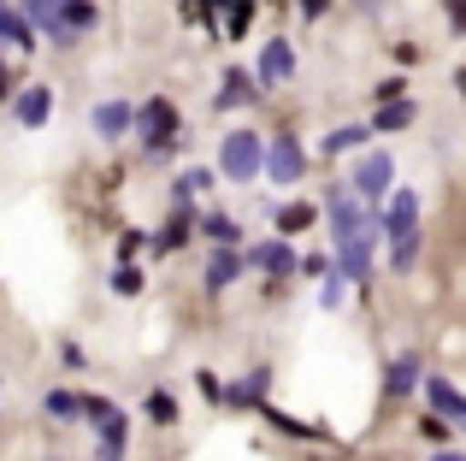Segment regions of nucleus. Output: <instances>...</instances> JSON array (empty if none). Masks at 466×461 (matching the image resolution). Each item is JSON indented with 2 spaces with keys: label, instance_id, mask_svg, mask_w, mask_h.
<instances>
[{
  "label": "nucleus",
  "instance_id": "obj_1",
  "mask_svg": "<svg viewBox=\"0 0 466 461\" xmlns=\"http://www.w3.org/2000/svg\"><path fill=\"white\" fill-rule=\"evenodd\" d=\"M24 18L47 36L54 47H71L83 30H95V0H24Z\"/></svg>",
  "mask_w": 466,
  "mask_h": 461
},
{
  "label": "nucleus",
  "instance_id": "obj_2",
  "mask_svg": "<svg viewBox=\"0 0 466 461\" xmlns=\"http://www.w3.org/2000/svg\"><path fill=\"white\" fill-rule=\"evenodd\" d=\"M378 225H384V237H390V266L408 272V266L420 261V196H413V190H396Z\"/></svg>",
  "mask_w": 466,
  "mask_h": 461
},
{
  "label": "nucleus",
  "instance_id": "obj_3",
  "mask_svg": "<svg viewBox=\"0 0 466 461\" xmlns=\"http://www.w3.org/2000/svg\"><path fill=\"white\" fill-rule=\"evenodd\" d=\"M266 172V137L260 130H230L218 137V178L225 184H254Z\"/></svg>",
  "mask_w": 466,
  "mask_h": 461
},
{
  "label": "nucleus",
  "instance_id": "obj_4",
  "mask_svg": "<svg viewBox=\"0 0 466 461\" xmlns=\"http://www.w3.org/2000/svg\"><path fill=\"white\" fill-rule=\"evenodd\" d=\"M137 130H142V154H148V160H159V154H171V149H177L183 118H177V107H171L166 95H154V101L137 113Z\"/></svg>",
  "mask_w": 466,
  "mask_h": 461
},
{
  "label": "nucleus",
  "instance_id": "obj_5",
  "mask_svg": "<svg viewBox=\"0 0 466 461\" xmlns=\"http://www.w3.org/2000/svg\"><path fill=\"white\" fill-rule=\"evenodd\" d=\"M83 415H89L95 432H101V444H95V461H125V444H130L125 408L106 403V396H83Z\"/></svg>",
  "mask_w": 466,
  "mask_h": 461
},
{
  "label": "nucleus",
  "instance_id": "obj_6",
  "mask_svg": "<svg viewBox=\"0 0 466 461\" xmlns=\"http://www.w3.org/2000/svg\"><path fill=\"white\" fill-rule=\"evenodd\" d=\"M390 184H396V160H390L384 149H372V154H360V166H354V178H349V190L366 201V208H378V201L390 196Z\"/></svg>",
  "mask_w": 466,
  "mask_h": 461
},
{
  "label": "nucleus",
  "instance_id": "obj_7",
  "mask_svg": "<svg viewBox=\"0 0 466 461\" xmlns=\"http://www.w3.org/2000/svg\"><path fill=\"white\" fill-rule=\"evenodd\" d=\"M301 172H308V149H301L289 130H278V137H266V178L272 184H301Z\"/></svg>",
  "mask_w": 466,
  "mask_h": 461
},
{
  "label": "nucleus",
  "instance_id": "obj_8",
  "mask_svg": "<svg viewBox=\"0 0 466 461\" xmlns=\"http://www.w3.org/2000/svg\"><path fill=\"white\" fill-rule=\"evenodd\" d=\"M242 261H248L254 272H266V278H289V272H301V254L289 249L284 237H272V242H254V249H242Z\"/></svg>",
  "mask_w": 466,
  "mask_h": 461
},
{
  "label": "nucleus",
  "instance_id": "obj_9",
  "mask_svg": "<svg viewBox=\"0 0 466 461\" xmlns=\"http://www.w3.org/2000/svg\"><path fill=\"white\" fill-rule=\"evenodd\" d=\"M289 77H296V47H289V42H266V47H260V66H254L260 95H266V89H284Z\"/></svg>",
  "mask_w": 466,
  "mask_h": 461
},
{
  "label": "nucleus",
  "instance_id": "obj_10",
  "mask_svg": "<svg viewBox=\"0 0 466 461\" xmlns=\"http://www.w3.org/2000/svg\"><path fill=\"white\" fill-rule=\"evenodd\" d=\"M47 113H54V89H47V83H30V89H18V101H12V118H18L24 130H42Z\"/></svg>",
  "mask_w": 466,
  "mask_h": 461
},
{
  "label": "nucleus",
  "instance_id": "obj_11",
  "mask_svg": "<svg viewBox=\"0 0 466 461\" xmlns=\"http://www.w3.org/2000/svg\"><path fill=\"white\" fill-rule=\"evenodd\" d=\"M89 125H95V137H101V142H118V137H130V125H137V107L101 101V107L89 113Z\"/></svg>",
  "mask_w": 466,
  "mask_h": 461
},
{
  "label": "nucleus",
  "instance_id": "obj_12",
  "mask_svg": "<svg viewBox=\"0 0 466 461\" xmlns=\"http://www.w3.org/2000/svg\"><path fill=\"white\" fill-rule=\"evenodd\" d=\"M254 95H260V83H254V71L230 66V71H225V83H218V95H213V107H218V113H230V107L254 101Z\"/></svg>",
  "mask_w": 466,
  "mask_h": 461
},
{
  "label": "nucleus",
  "instance_id": "obj_13",
  "mask_svg": "<svg viewBox=\"0 0 466 461\" xmlns=\"http://www.w3.org/2000/svg\"><path fill=\"white\" fill-rule=\"evenodd\" d=\"M242 272H248L242 249H213V261H207V290H230Z\"/></svg>",
  "mask_w": 466,
  "mask_h": 461
},
{
  "label": "nucleus",
  "instance_id": "obj_14",
  "mask_svg": "<svg viewBox=\"0 0 466 461\" xmlns=\"http://www.w3.org/2000/svg\"><path fill=\"white\" fill-rule=\"evenodd\" d=\"M425 396H431V408H437L443 420H455V426H466V396H461L449 379H425Z\"/></svg>",
  "mask_w": 466,
  "mask_h": 461
},
{
  "label": "nucleus",
  "instance_id": "obj_15",
  "mask_svg": "<svg viewBox=\"0 0 466 461\" xmlns=\"http://www.w3.org/2000/svg\"><path fill=\"white\" fill-rule=\"evenodd\" d=\"M266 384H272V367H254L248 379H237L225 391V403H237V408H260L266 403Z\"/></svg>",
  "mask_w": 466,
  "mask_h": 461
},
{
  "label": "nucleus",
  "instance_id": "obj_16",
  "mask_svg": "<svg viewBox=\"0 0 466 461\" xmlns=\"http://www.w3.org/2000/svg\"><path fill=\"white\" fill-rule=\"evenodd\" d=\"M24 47V54H30V47H35V24L30 18H24V12H12L6 6V0H0V47Z\"/></svg>",
  "mask_w": 466,
  "mask_h": 461
},
{
  "label": "nucleus",
  "instance_id": "obj_17",
  "mask_svg": "<svg viewBox=\"0 0 466 461\" xmlns=\"http://www.w3.org/2000/svg\"><path fill=\"white\" fill-rule=\"evenodd\" d=\"M195 230H201L213 249H242V230H237L230 213H207V220H195Z\"/></svg>",
  "mask_w": 466,
  "mask_h": 461
},
{
  "label": "nucleus",
  "instance_id": "obj_18",
  "mask_svg": "<svg viewBox=\"0 0 466 461\" xmlns=\"http://www.w3.org/2000/svg\"><path fill=\"white\" fill-rule=\"evenodd\" d=\"M384 391L390 396L420 391V361H413V355H396V361H390V373H384Z\"/></svg>",
  "mask_w": 466,
  "mask_h": 461
},
{
  "label": "nucleus",
  "instance_id": "obj_19",
  "mask_svg": "<svg viewBox=\"0 0 466 461\" xmlns=\"http://www.w3.org/2000/svg\"><path fill=\"white\" fill-rule=\"evenodd\" d=\"M313 220H319V208H313V201H284V208L272 213V225L284 230V237H296V230H308Z\"/></svg>",
  "mask_w": 466,
  "mask_h": 461
},
{
  "label": "nucleus",
  "instance_id": "obj_20",
  "mask_svg": "<svg viewBox=\"0 0 466 461\" xmlns=\"http://www.w3.org/2000/svg\"><path fill=\"white\" fill-rule=\"evenodd\" d=\"M201 190H213V172H207V166H189V172H183L177 184H171V208H189V201L201 196Z\"/></svg>",
  "mask_w": 466,
  "mask_h": 461
},
{
  "label": "nucleus",
  "instance_id": "obj_21",
  "mask_svg": "<svg viewBox=\"0 0 466 461\" xmlns=\"http://www.w3.org/2000/svg\"><path fill=\"white\" fill-rule=\"evenodd\" d=\"M189 230H195V220H189V208H177V213H171V225H166V230H159V237H154V249H159V254L183 249V242H189Z\"/></svg>",
  "mask_w": 466,
  "mask_h": 461
},
{
  "label": "nucleus",
  "instance_id": "obj_22",
  "mask_svg": "<svg viewBox=\"0 0 466 461\" xmlns=\"http://www.w3.org/2000/svg\"><path fill=\"white\" fill-rule=\"evenodd\" d=\"M366 137H372V125H342L325 137V154H354V149H366Z\"/></svg>",
  "mask_w": 466,
  "mask_h": 461
},
{
  "label": "nucleus",
  "instance_id": "obj_23",
  "mask_svg": "<svg viewBox=\"0 0 466 461\" xmlns=\"http://www.w3.org/2000/svg\"><path fill=\"white\" fill-rule=\"evenodd\" d=\"M42 415H47V420H77V415H83V396H77V391H47V396H42Z\"/></svg>",
  "mask_w": 466,
  "mask_h": 461
},
{
  "label": "nucleus",
  "instance_id": "obj_24",
  "mask_svg": "<svg viewBox=\"0 0 466 461\" xmlns=\"http://www.w3.org/2000/svg\"><path fill=\"white\" fill-rule=\"evenodd\" d=\"M408 125H413V101H384L372 118V137L378 130H408Z\"/></svg>",
  "mask_w": 466,
  "mask_h": 461
},
{
  "label": "nucleus",
  "instance_id": "obj_25",
  "mask_svg": "<svg viewBox=\"0 0 466 461\" xmlns=\"http://www.w3.org/2000/svg\"><path fill=\"white\" fill-rule=\"evenodd\" d=\"M142 284H148V272H142L137 261H118L113 266V290H118V296H142Z\"/></svg>",
  "mask_w": 466,
  "mask_h": 461
},
{
  "label": "nucleus",
  "instance_id": "obj_26",
  "mask_svg": "<svg viewBox=\"0 0 466 461\" xmlns=\"http://www.w3.org/2000/svg\"><path fill=\"white\" fill-rule=\"evenodd\" d=\"M142 408H148L154 426H177V396H171V391H148V403H142Z\"/></svg>",
  "mask_w": 466,
  "mask_h": 461
},
{
  "label": "nucleus",
  "instance_id": "obj_27",
  "mask_svg": "<svg viewBox=\"0 0 466 461\" xmlns=\"http://www.w3.org/2000/svg\"><path fill=\"white\" fill-rule=\"evenodd\" d=\"M248 24H254V0H230V18H225V36H248Z\"/></svg>",
  "mask_w": 466,
  "mask_h": 461
},
{
  "label": "nucleus",
  "instance_id": "obj_28",
  "mask_svg": "<svg viewBox=\"0 0 466 461\" xmlns=\"http://www.w3.org/2000/svg\"><path fill=\"white\" fill-rule=\"evenodd\" d=\"M266 420H272L278 432H289V438H325L319 426H301V420H289V415H278V408H266Z\"/></svg>",
  "mask_w": 466,
  "mask_h": 461
},
{
  "label": "nucleus",
  "instance_id": "obj_29",
  "mask_svg": "<svg viewBox=\"0 0 466 461\" xmlns=\"http://www.w3.org/2000/svg\"><path fill=\"white\" fill-rule=\"evenodd\" d=\"M342 284H349V278L330 272V278H325V290H319V302H325V308H342Z\"/></svg>",
  "mask_w": 466,
  "mask_h": 461
},
{
  "label": "nucleus",
  "instance_id": "obj_30",
  "mask_svg": "<svg viewBox=\"0 0 466 461\" xmlns=\"http://www.w3.org/2000/svg\"><path fill=\"white\" fill-rule=\"evenodd\" d=\"M420 432H425L431 444H443V438H449V420H443V415H425V420H420Z\"/></svg>",
  "mask_w": 466,
  "mask_h": 461
},
{
  "label": "nucleus",
  "instance_id": "obj_31",
  "mask_svg": "<svg viewBox=\"0 0 466 461\" xmlns=\"http://www.w3.org/2000/svg\"><path fill=\"white\" fill-rule=\"evenodd\" d=\"M378 107H384V101H401V95H408V83H401V77H390V83H378Z\"/></svg>",
  "mask_w": 466,
  "mask_h": 461
},
{
  "label": "nucleus",
  "instance_id": "obj_32",
  "mask_svg": "<svg viewBox=\"0 0 466 461\" xmlns=\"http://www.w3.org/2000/svg\"><path fill=\"white\" fill-rule=\"evenodd\" d=\"M142 242H148L142 230H125V237H118V254H125V261H137V254H142Z\"/></svg>",
  "mask_w": 466,
  "mask_h": 461
},
{
  "label": "nucleus",
  "instance_id": "obj_33",
  "mask_svg": "<svg viewBox=\"0 0 466 461\" xmlns=\"http://www.w3.org/2000/svg\"><path fill=\"white\" fill-rule=\"evenodd\" d=\"M301 272H308V278H325L330 261H325V254H301Z\"/></svg>",
  "mask_w": 466,
  "mask_h": 461
},
{
  "label": "nucleus",
  "instance_id": "obj_34",
  "mask_svg": "<svg viewBox=\"0 0 466 461\" xmlns=\"http://www.w3.org/2000/svg\"><path fill=\"white\" fill-rule=\"evenodd\" d=\"M443 12H449V24H455V30H466V0H443Z\"/></svg>",
  "mask_w": 466,
  "mask_h": 461
},
{
  "label": "nucleus",
  "instance_id": "obj_35",
  "mask_svg": "<svg viewBox=\"0 0 466 461\" xmlns=\"http://www.w3.org/2000/svg\"><path fill=\"white\" fill-rule=\"evenodd\" d=\"M325 6H330V0H301V12H308V18H325Z\"/></svg>",
  "mask_w": 466,
  "mask_h": 461
},
{
  "label": "nucleus",
  "instance_id": "obj_36",
  "mask_svg": "<svg viewBox=\"0 0 466 461\" xmlns=\"http://www.w3.org/2000/svg\"><path fill=\"white\" fill-rule=\"evenodd\" d=\"M431 461H466V456H455V450H443V456H431Z\"/></svg>",
  "mask_w": 466,
  "mask_h": 461
},
{
  "label": "nucleus",
  "instance_id": "obj_37",
  "mask_svg": "<svg viewBox=\"0 0 466 461\" xmlns=\"http://www.w3.org/2000/svg\"><path fill=\"white\" fill-rule=\"evenodd\" d=\"M0 101H6V66H0Z\"/></svg>",
  "mask_w": 466,
  "mask_h": 461
},
{
  "label": "nucleus",
  "instance_id": "obj_38",
  "mask_svg": "<svg viewBox=\"0 0 466 461\" xmlns=\"http://www.w3.org/2000/svg\"><path fill=\"white\" fill-rule=\"evenodd\" d=\"M360 6H366V12H378V6H384V0H360Z\"/></svg>",
  "mask_w": 466,
  "mask_h": 461
},
{
  "label": "nucleus",
  "instance_id": "obj_39",
  "mask_svg": "<svg viewBox=\"0 0 466 461\" xmlns=\"http://www.w3.org/2000/svg\"><path fill=\"white\" fill-rule=\"evenodd\" d=\"M461 89H466V71H461Z\"/></svg>",
  "mask_w": 466,
  "mask_h": 461
}]
</instances>
